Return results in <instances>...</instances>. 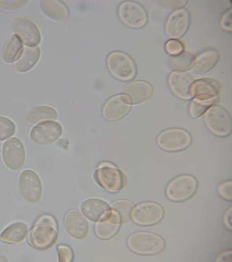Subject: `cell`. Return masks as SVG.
<instances>
[{"label":"cell","mask_w":232,"mask_h":262,"mask_svg":"<svg viewBox=\"0 0 232 262\" xmlns=\"http://www.w3.org/2000/svg\"><path fill=\"white\" fill-rule=\"evenodd\" d=\"M58 231V223L55 216L43 214L36 219L30 230L29 243L36 250H47L57 241Z\"/></svg>","instance_id":"obj_1"},{"label":"cell","mask_w":232,"mask_h":262,"mask_svg":"<svg viewBox=\"0 0 232 262\" xmlns=\"http://www.w3.org/2000/svg\"><path fill=\"white\" fill-rule=\"evenodd\" d=\"M127 247L132 251L140 255H154L165 248L162 237L147 231H139L127 238Z\"/></svg>","instance_id":"obj_2"},{"label":"cell","mask_w":232,"mask_h":262,"mask_svg":"<svg viewBox=\"0 0 232 262\" xmlns=\"http://www.w3.org/2000/svg\"><path fill=\"white\" fill-rule=\"evenodd\" d=\"M107 68L114 78L122 81H131L137 72L133 59L127 54L119 51L111 52L108 55Z\"/></svg>","instance_id":"obj_3"},{"label":"cell","mask_w":232,"mask_h":262,"mask_svg":"<svg viewBox=\"0 0 232 262\" xmlns=\"http://www.w3.org/2000/svg\"><path fill=\"white\" fill-rule=\"evenodd\" d=\"M197 188L198 182L194 176L183 174L175 177L168 184L165 194L172 202H184L195 193Z\"/></svg>","instance_id":"obj_4"},{"label":"cell","mask_w":232,"mask_h":262,"mask_svg":"<svg viewBox=\"0 0 232 262\" xmlns=\"http://www.w3.org/2000/svg\"><path fill=\"white\" fill-rule=\"evenodd\" d=\"M191 135L185 129L171 128L165 129L157 138L158 145L167 152H179L190 146Z\"/></svg>","instance_id":"obj_5"},{"label":"cell","mask_w":232,"mask_h":262,"mask_svg":"<svg viewBox=\"0 0 232 262\" xmlns=\"http://www.w3.org/2000/svg\"><path fill=\"white\" fill-rule=\"evenodd\" d=\"M205 123L213 135L226 137L231 131V118L228 112L220 106H213L205 112Z\"/></svg>","instance_id":"obj_6"},{"label":"cell","mask_w":232,"mask_h":262,"mask_svg":"<svg viewBox=\"0 0 232 262\" xmlns=\"http://www.w3.org/2000/svg\"><path fill=\"white\" fill-rule=\"evenodd\" d=\"M98 184L109 192H118L124 188L125 180L124 174L112 164H101L95 172Z\"/></svg>","instance_id":"obj_7"},{"label":"cell","mask_w":232,"mask_h":262,"mask_svg":"<svg viewBox=\"0 0 232 262\" xmlns=\"http://www.w3.org/2000/svg\"><path fill=\"white\" fill-rule=\"evenodd\" d=\"M118 16L125 26L133 29L144 27L148 21L145 9L133 1L121 3L118 7Z\"/></svg>","instance_id":"obj_8"},{"label":"cell","mask_w":232,"mask_h":262,"mask_svg":"<svg viewBox=\"0 0 232 262\" xmlns=\"http://www.w3.org/2000/svg\"><path fill=\"white\" fill-rule=\"evenodd\" d=\"M19 191L26 202L30 203L40 202L43 186L38 174L33 170L23 171L19 177Z\"/></svg>","instance_id":"obj_9"},{"label":"cell","mask_w":232,"mask_h":262,"mask_svg":"<svg viewBox=\"0 0 232 262\" xmlns=\"http://www.w3.org/2000/svg\"><path fill=\"white\" fill-rule=\"evenodd\" d=\"M25 148L19 138H10L3 145V160L9 169L18 171L25 162Z\"/></svg>","instance_id":"obj_10"},{"label":"cell","mask_w":232,"mask_h":262,"mask_svg":"<svg viewBox=\"0 0 232 262\" xmlns=\"http://www.w3.org/2000/svg\"><path fill=\"white\" fill-rule=\"evenodd\" d=\"M133 213L132 216L133 221L141 226L154 225L160 222L164 216V210L162 206L151 202L139 204Z\"/></svg>","instance_id":"obj_11"},{"label":"cell","mask_w":232,"mask_h":262,"mask_svg":"<svg viewBox=\"0 0 232 262\" xmlns=\"http://www.w3.org/2000/svg\"><path fill=\"white\" fill-rule=\"evenodd\" d=\"M62 134V127L57 122L46 121L32 129L30 138L39 145H47L56 142Z\"/></svg>","instance_id":"obj_12"},{"label":"cell","mask_w":232,"mask_h":262,"mask_svg":"<svg viewBox=\"0 0 232 262\" xmlns=\"http://www.w3.org/2000/svg\"><path fill=\"white\" fill-rule=\"evenodd\" d=\"M14 31L21 41L29 47H35L41 41V33L32 20L25 17H17L13 23Z\"/></svg>","instance_id":"obj_13"},{"label":"cell","mask_w":232,"mask_h":262,"mask_svg":"<svg viewBox=\"0 0 232 262\" xmlns=\"http://www.w3.org/2000/svg\"><path fill=\"white\" fill-rule=\"evenodd\" d=\"M190 25V14L185 9L172 12L165 23V33L169 38H181L188 31Z\"/></svg>","instance_id":"obj_14"},{"label":"cell","mask_w":232,"mask_h":262,"mask_svg":"<svg viewBox=\"0 0 232 262\" xmlns=\"http://www.w3.org/2000/svg\"><path fill=\"white\" fill-rule=\"evenodd\" d=\"M131 103L124 94L114 96L109 99L102 107L101 114L108 121H117L128 114Z\"/></svg>","instance_id":"obj_15"},{"label":"cell","mask_w":232,"mask_h":262,"mask_svg":"<svg viewBox=\"0 0 232 262\" xmlns=\"http://www.w3.org/2000/svg\"><path fill=\"white\" fill-rule=\"evenodd\" d=\"M64 224L69 235L76 239H85L88 235L89 231L88 221L79 211L75 209L68 211L64 217Z\"/></svg>","instance_id":"obj_16"},{"label":"cell","mask_w":232,"mask_h":262,"mask_svg":"<svg viewBox=\"0 0 232 262\" xmlns=\"http://www.w3.org/2000/svg\"><path fill=\"white\" fill-rule=\"evenodd\" d=\"M220 93V85L214 80L203 78L192 83L191 87V97L213 103Z\"/></svg>","instance_id":"obj_17"},{"label":"cell","mask_w":232,"mask_h":262,"mask_svg":"<svg viewBox=\"0 0 232 262\" xmlns=\"http://www.w3.org/2000/svg\"><path fill=\"white\" fill-rule=\"evenodd\" d=\"M169 87L176 97L182 100H189L191 98V87L193 78L188 73L172 72L168 79Z\"/></svg>","instance_id":"obj_18"},{"label":"cell","mask_w":232,"mask_h":262,"mask_svg":"<svg viewBox=\"0 0 232 262\" xmlns=\"http://www.w3.org/2000/svg\"><path fill=\"white\" fill-rule=\"evenodd\" d=\"M123 92L131 104H141L151 97L153 87L146 81H136L129 83Z\"/></svg>","instance_id":"obj_19"},{"label":"cell","mask_w":232,"mask_h":262,"mask_svg":"<svg viewBox=\"0 0 232 262\" xmlns=\"http://www.w3.org/2000/svg\"><path fill=\"white\" fill-rule=\"evenodd\" d=\"M219 60V53L215 50H208L200 54L193 61L191 73L194 75L200 76L211 71Z\"/></svg>","instance_id":"obj_20"},{"label":"cell","mask_w":232,"mask_h":262,"mask_svg":"<svg viewBox=\"0 0 232 262\" xmlns=\"http://www.w3.org/2000/svg\"><path fill=\"white\" fill-rule=\"evenodd\" d=\"M83 213L91 221H98L104 219L110 212L108 204L104 201L97 199L85 200L81 205Z\"/></svg>","instance_id":"obj_21"},{"label":"cell","mask_w":232,"mask_h":262,"mask_svg":"<svg viewBox=\"0 0 232 262\" xmlns=\"http://www.w3.org/2000/svg\"><path fill=\"white\" fill-rule=\"evenodd\" d=\"M40 7L43 14L54 21H62L69 17L67 6L59 0H43L40 2Z\"/></svg>","instance_id":"obj_22"},{"label":"cell","mask_w":232,"mask_h":262,"mask_svg":"<svg viewBox=\"0 0 232 262\" xmlns=\"http://www.w3.org/2000/svg\"><path fill=\"white\" fill-rule=\"evenodd\" d=\"M40 55L41 52L39 47H26L14 64L16 70L20 73L31 71L40 60Z\"/></svg>","instance_id":"obj_23"},{"label":"cell","mask_w":232,"mask_h":262,"mask_svg":"<svg viewBox=\"0 0 232 262\" xmlns=\"http://www.w3.org/2000/svg\"><path fill=\"white\" fill-rule=\"evenodd\" d=\"M119 227L120 223L118 220L110 210L104 219L100 220L95 224V235L101 239H110L117 234Z\"/></svg>","instance_id":"obj_24"},{"label":"cell","mask_w":232,"mask_h":262,"mask_svg":"<svg viewBox=\"0 0 232 262\" xmlns=\"http://www.w3.org/2000/svg\"><path fill=\"white\" fill-rule=\"evenodd\" d=\"M27 234L28 226L25 223H14L3 231L0 235V240L10 245H15L21 243Z\"/></svg>","instance_id":"obj_25"},{"label":"cell","mask_w":232,"mask_h":262,"mask_svg":"<svg viewBox=\"0 0 232 262\" xmlns=\"http://www.w3.org/2000/svg\"><path fill=\"white\" fill-rule=\"evenodd\" d=\"M58 119V113L50 106H39L28 112L25 122L30 126L43 123L46 121H54Z\"/></svg>","instance_id":"obj_26"},{"label":"cell","mask_w":232,"mask_h":262,"mask_svg":"<svg viewBox=\"0 0 232 262\" xmlns=\"http://www.w3.org/2000/svg\"><path fill=\"white\" fill-rule=\"evenodd\" d=\"M23 51V42L17 35H12L6 42L3 59L7 63H13L19 59Z\"/></svg>","instance_id":"obj_27"},{"label":"cell","mask_w":232,"mask_h":262,"mask_svg":"<svg viewBox=\"0 0 232 262\" xmlns=\"http://www.w3.org/2000/svg\"><path fill=\"white\" fill-rule=\"evenodd\" d=\"M134 204L130 201L120 200L111 205L110 212L114 214L120 224L128 222L133 216Z\"/></svg>","instance_id":"obj_28"},{"label":"cell","mask_w":232,"mask_h":262,"mask_svg":"<svg viewBox=\"0 0 232 262\" xmlns=\"http://www.w3.org/2000/svg\"><path fill=\"white\" fill-rule=\"evenodd\" d=\"M193 59L194 57L192 54L188 52H181L178 55H172L169 58V68L175 71H188L192 65Z\"/></svg>","instance_id":"obj_29"},{"label":"cell","mask_w":232,"mask_h":262,"mask_svg":"<svg viewBox=\"0 0 232 262\" xmlns=\"http://www.w3.org/2000/svg\"><path fill=\"white\" fill-rule=\"evenodd\" d=\"M16 126L8 118L0 116V142L8 139L15 134Z\"/></svg>","instance_id":"obj_30"},{"label":"cell","mask_w":232,"mask_h":262,"mask_svg":"<svg viewBox=\"0 0 232 262\" xmlns=\"http://www.w3.org/2000/svg\"><path fill=\"white\" fill-rule=\"evenodd\" d=\"M213 103L211 102L204 101V100L194 99L190 104L189 112L191 117L194 119H198L202 116L209 109Z\"/></svg>","instance_id":"obj_31"},{"label":"cell","mask_w":232,"mask_h":262,"mask_svg":"<svg viewBox=\"0 0 232 262\" xmlns=\"http://www.w3.org/2000/svg\"><path fill=\"white\" fill-rule=\"evenodd\" d=\"M28 4L27 0H0V10L13 11L22 8Z\"/></svg>","instance_id":"obj_32"},{"label":"cell","mask_w":232,"mask_h":262,"mask_svg":"<svg viewBox=\"0 0 232 262\" xmlns=\"http://www.w3.org/2000/svg\"><path fill=\"white\" fill-rule=\"evenodd\" d=\"M57 250L59 261L72 262L73 260V251L69 246L61 244V245L58 246Z\"/></svg>","instance_id":"obj_33"},{"label":"cell","mask_w":232,"mask_h":262,"mask_svg":"<svg viewBox=\"0 0 232 262\" xmlns=\"http://www.w3.org/2000/svg\"><path fill=\"white\" fill-rule=\"evenodd\" d=\"M217 192H218L219 195L221 196L222 199H224L226 201H229V202H231L232 182L229 180V181L224 182V183L219 185Z\"/></svg>","instance_id":"obj_34"},{"label":"cell","mask_w":232,"mask_h":262,"mask_svg":"<svg viewBox=\"0 0 232 262\" xmlns=\"http://www.w3.org/2000/svg\"><path fill=\"white\" fill-rule=\"evenodd\" d=\"M165 50L170 55H176L184 50V46L181 42L176 40H170L165 45Z\"/></svg>","instance_id":"obj_35"},{"label":"cell","mask_w":232,"mask_h":262,"mask_svg":"<svg viewBox=\"0 0 232 262\" xmlns=\"http://www.w3.org/2000/svg\"><path fill=\"white\" fill-rule=\"evenodd\" d=\"M231 14V9H230L229 11L224 13L220 19V26L222 29L230 33L232 31Z\"/></svg>","instance_id":"obj_36"},{"label":"cell","mask_w":232,"mask_h":262,"mask_svg":"<svg viewBox=\"0 0 232 262\" xmlns=\"http://www.w3.org/2000/svg\"><path fill=\"white\" fill-rule=\"evenodd\" d=\"M224 224L225 227L229 230H231V208L226 212L225 216H224Z\"/></svg>","instance_id":"obj_37"},{"label":"cell","mask_w":232,"mask_h":262,"mask_svg":"<svg viewBox=\"0 0 232 262\" xmlns=\"http://www.w3.org/2000/svg\"><path fill=\"white\" fill-rule=\"evenodd\" d=\"M217 260V261H230L231 260V250L222 253Z\"/></svg>","instance_id":"obj_38"},{"label":"cell","mask_w":232,"mask_h":262,"mask_svg":"<svg viewBox=\"0 0 232 262\" xmlns=\"http://www.w3.org/2000/svg\"><path fill=\"white\" fill-rule=\"evenodd\" d=\"M8 261V258L4 254H0V262Z\"/></svg>","instance_id":"obj_39"}]
</instances>
